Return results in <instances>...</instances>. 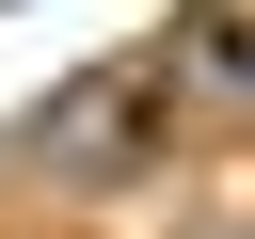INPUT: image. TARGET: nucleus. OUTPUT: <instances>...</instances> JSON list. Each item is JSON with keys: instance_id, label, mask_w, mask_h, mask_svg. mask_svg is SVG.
Wrapping results in <instances>:
<instances>
[{"instance_id": "obj_1", "label": "nucleus", "mask_w": 255, "mask_h": 239, "mask_svg": "<svg viewBox=\"0 0 255 239\" xmlns=\"http://www.w3.org/2000/svg\"><path fill=\"white\" fill-rule=\"evenodd\" d=\"M128 143H143V64L64 80V96H48V127H32V159H48V175H112Z\"/></svg>"}, {"instance_id": "obj_2", "label": "nucleus", "mask_w": 255, "mask_h": 239, "mask_svg": "<svg viewBox=\"0 0 255 239\" xmlns=\"http://www.w3.org/2000/svg\"><path fill=\"white\" fill-rule=\"evenodd\" d=\"M207 80H223V96H255V32H207Z\"/></svg>"}]
</instances>
